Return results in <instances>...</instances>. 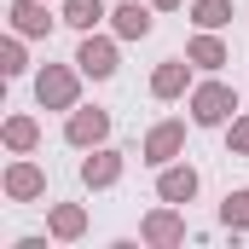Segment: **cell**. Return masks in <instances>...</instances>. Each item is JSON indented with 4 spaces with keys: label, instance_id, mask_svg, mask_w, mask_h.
Wrapping results in <instances>:
<instances>
[{
    "label": "cell",
    "instance_id": "obj_1",
    "mask_svg": "<svg viewBox=\"0 0 249 249\" xmlns=\"http://www.w3.org/2000/svg\"><path fill=\"white\" fill-rule=\"evenodd\" d=\"M232 110H238V93L220 87V81H209V87L191 93V122H197V127H220Z\"/></svg>",
    "mask_w": 249,
    "mask_h": 249
},
{
    "label": "cell",
    "instance_id": "obj_2",
    "mask_svg": "<svg viewBox=\"0 0 249 249\" xmlns=\"http://www.w3.org/2000/svg\"><path fill=\"white\" fill-rule=\"evenodd\" d=\"M35 99H41L47 110H70V105H75V75L58 70V64H47L41 81H35Z\"/></svg>",
    "mask_w": 249,
    "mask_h": 249
},
{
    "label": "cell",
    "instance_id": "obj_3",
    "mask_svg": "<svg viewBox=\"0 0 249 249\" xmlns=\"http://www.w3.org/2000/svg\"><path fill=\"white\" fill-rule=\"evenodd\" d=\"M75 64H81V75H93V81H110L116 75V47L110 41H81V53H75Z\"/></svg>",
    "mask_w": 249,
    "mask_h": 249
},
{
    "label": "cell",
    "instance_id": "obj_4",
    "mask_svg": "<svg viewBox=\"0 0 249 249\" xmlns=\"http://www.w3.org/2000/svg\"><path fill=\"white\" fill-rule=\"evenodd\" d=\"M180 145H186V122H162V127H151V139H145V162H157V168H162V162H168Z\"/></svg>",
    "mask_w": 249,
    "mask_h": 249
},
{
    "label": "cell",
    "instance_id": "obj_5",
    "mask_svg": "<svg viewBox=\"0 0 249 249\" xmlns=\"http://www.w3.org/2000/svg\"><path fill=\"white\" fill-rule=\"evenodd\" d=\"M64 133H70V145H99V139L110 133V116H105V110H75Z\"/></svg>",
    "mask_w": 249,
    "mask_h": 249
},
{
    "label": "cell",
    "instance_id": "obj_6",
    "mask_svg": "<svg viewBox=\"0 0 249 249\" xmlns=\"http://www.w3.org/2000/svg\"><path fill=\"white\" fill-rule=\"evenodd\" d=\"M110 18H116V35H122V41H145V35H151V12H145L139 0H127V6H116Z\"/></svg>",
    "mask_w": 249,
    "mask_h": 249
},
{
    "label": "cell",
    "instance_id": "obj_7",
    "mask_svg": "<svg viewBox=\"0 0 249 249\" xmlns=\"http://www.w3.org/2000/svg\"><path fill=\"white\" fill-rule=\"evenodd\" d=\"M6 18L18 23V35H47V29H53V18H47V6H41V0H18Z\"/></svg>",
    "mask_w": 249,
    "mask_h": 249
},
{
    "label": "cell",
    "instance_id": "obj_8",
    "mask_svg": "<svg viewBox=\"0 0 249 249\" xmlns=\"http://www.w3.org/2000/svg\"><path fill=\"white\" fill-rule=\"evenodd\" d=\"M157 191H162V203H191V197H197V174H191V168H162Z\"/></svg>",
    "mask_w": 249,
    "mask_h": 249
},
{
    "label": "cell",
    "instance_id": "obj_9",
    "mask_svg": "<svg viewBox=\"0 0 249 249\" xmlns=\"http://www.w3.org/2000/svg\"><path fill=\"white\" fill-rule=\"evenodd\" d=\"M6 191H12L18 203H23V197H41V191H47V174H41L35 162H18V168L6 174Z\"/></svg>",
    "mask_w": 249,
    "mask_h": 249
},
{
    "label": "cell",
    "instance_id": "obj_10",
    "mask_svg": "<svg viewBox=\"0 0 249 249\" xmlns=\"http://www.w3.org/2000/svg\"><path fill=\"white\" fill-rule=\"evenodd\" d=\"M116 174H122V157H116V151H99V157L81 162V180H87V186H110Z\"/></svg>",
    "mask_w": 249,
    "mask_h": 249
},
{
    "label": "cell",
    "instance_id": "obj_11",
    "mask_svg": "<svg viewBox=\"0 0 249 249\" xmlns=\"http://www.w3.org/2000/svg\"><path fill=\"white\" fill-rule=\"evenodd\" d=\"M105 18V0H64V23L70 29H93Z\"/></svg>",
    "mask_w": 249,
    "mask_h": 249
},
{
    "label": "cell",
    "instance_id": "obj_12",
    "mask_svg": "<svg viewBox=\"0 0 249 249\" xmlns=\"http://www.w3.org/2000/svg\"><path fill=\"white\" fill-rule=\"evenodd\" d=\"M151 93H157V99H174V93H186V64H180V58H168L162 70H157Z\"/></svg>",
    "mask_w": 249,
    "mask_h": 249
},
{
    "label": "cell",
    "instance_id": "obj_13",
    "mask_svg": "<svg viewBox=\"0 0 249 249\" xmlns=\"http://www.w3.org/2000/svg\"><path fill=\"white\" fill-rule=\"evenodd\" d=\"M191 64H203V70H220V64H226V47H220L214 35H197V41H191Z\"/></svg>",
    "mask_w": 249,
    "mask_h": 249
},
{
    "label": "cell",
    "instance_id": "obj_14",
    "mask_svg": "<svg viewBox=\"0 0 249 249\" xmlns=\"http://www.w3.org/2000/svg\"><path fill=\"white\" fill-rule=\"evenodd\" d=\"M145 238H151V244H174V238H180V220H174V214H151V220H145Z\"/></svg>",
    "mask_w": 249,
    "mask_h": 249
},
{
    "label": "cell",
    "instance_id": "obj_15",
    "mask_svg": "<svg viewBox=\"0 0 249 249\" xmlns=\"http://www.w3.org/2000/svg\"><path fill=\"white\" fill-rule=\"evenodd\" d=\"M226 18H232V0H197V23L203 29H220Z\"/></svg>",
    "mask_w": 249,
    "mask_h": 249
},
{
    "label": "cell",
    "instance_id": "obj_16",
    "mask_svg": "<svg viewBox=\"0 0 249 249\" xmlns=\"http://www.w3.org/2000/svg\"><path fill=\"white\" fill-rule=\"evenodd\" d=\"M6 145H12V151H29V145H35V122H29V116H12V122H6Z\"/></svg>",
    "mask_w": 249,
    "mask_h": 249
},
{
    "label": "cell",
    "instance_id": "obj_17",
    "mask_svg": "<svg viewBox=\"0 0 249 249\" xmlns=\"http://www.w3.org/2000/svg\"><path fill=\"white\" fill-rule=\"evenodd\" d=\"M220 214H226V226H238V232H244V226H249V191H232Z\"/></svg>",
    "mask_w": 249,
    "mask_h": 249
},
{
    "label": "cell",
    "instance_id": "obj_18",
    "mask_svg": "<svg viewBox=\"0 0 249 249\" xmlns=\"http://www.w3.org/2000/svg\"><path fill=\"white\" fill-rule=\"evenodd\" d=\"M53 232H58V238H75V232H81V209H58V214H53Z\"/></svg>",
    "mask_w": 249,
    "mask_h": 249
},
{
    "label": "cell",
    "instance_id": "obj_19",
    "mask_svg": "<svg viewBox=\"0 0 249 249\" xmlns=\"http://www.w3.org/2000/svg\"><path fill=\"white\" fill-rule=\"evenodd\" d=\"M6 75H23V47H18V41L6 47Z\"/></svg>",
    "mask_w": 249,
    "mask_h": 249
},
{
    "label": "cell",
    "instance_id": "obj_20",
    "mask_svg": "<svg viewBox=\"0 0 249 249\" xmlns=\"http://www.w3.org/2000/svg\"><path fill=\"white\" fill-rule=\"evenodd\" d=\"M232 151H249V116H244L238 127H232Z\"/></svg>",
    "mask_w": 249,
    "mask_h": 249
},
{
    "label": "cell",
    "instance_id": "obj_21",
    "mask_svg": "<svg viewBox=\"0 0 249 249\" xmlns=\"http://www.w3.org/2000/svg\"><path fill=\"white\" fill-rule=\"evenodd\" d=\"M151 6H180V0H151Z\"/></svg>",
    "mask_w": 249,
    "mask_h": 249
}]
</instances>
